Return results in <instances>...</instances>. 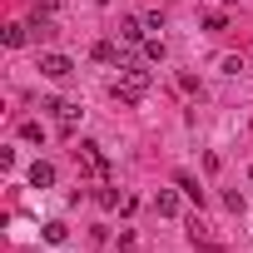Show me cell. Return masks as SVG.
Here are the masks:
<instances>
[{
  "mask_svg": "<svg viewBox=\"0 0 253 253\" xmlns=\"http://www.w3.org/2000/svg\"><path fill=\"white\" fill-rule=\"evenodd\" d=\"M75 159H80V169H84L89 179H109V154H104L99 144H89V139H84V144L75 149Z\"/></svg>",
  "mask_w": 253,
  "mask_h": 253,
  "instance_id": "1",
  "label": "cell"
},
{
  "mask_svg": "<svg viewBox=\"0 0 253 253\" xmlns=\"http://www.w3.org/2000/svg\"><path fill=\"white\" fill-rule=\"evenodd\" d=\"M40 109H45V114H50V119H55V124H60V129H65V134H70V129H75V124H80V114H84V109H80V104H75V99H60V94H55V99H45V104H40Z\"/></svg>",
  "mask_w": 253,
  "mask_h": 253,
  "instance_id": "2",
  "label": "cell"
},
{
  "mask_svg": "<svg viewBox=\"0 0 253 253\" xmlns=\"http://www.w3.org/2000/svg\"><path fill=\"white\" fill-rule=\"evenodd\" d=\"M99 65H114V70H129L134 65V55L124 50V45H114V40H94V50H89Z\"/></svg>",
  "mask_w": 253,
  "mask_h": 253,
  "instance_id": "3",
  "label": "cell"
},
{
  "mask_svg": "<svg viewBox=\"0 0 253 253\" xmlns=\"http://www.w3.org/2000/svg\"><path fill=\"white\" fill-rule=\"evenodd\" d=\"M119 84H124V89H134V94H139V99H144V89H149V84H154V75H149V70H144V65H139V60H134V65H129V70H119Z\"/></svg>",
  "mask_w": 253,
  "mask_h": 253,
  "instance_id": "4",
  "label": "cell"
},
{
  "mask_svg": "<svg viewBox=\"0 0 253 253\" xmlns=\"http://www.w3.org/2000/svg\"><path fill=\"white\" fill-rule=\"evenodd\" d=\"M40 75H45V80H70L75 65H70V55H55V50H50V55H40Z\"/></svg>",
  "mask_w": 253,
  "mask_h": 253,
  "instance_id": "5",
  "label": "cell"
},
{
  "mask_svg": "<svg viewBox=\"0 0 253 253\" xmlns=\"http://www.w3.org/2000/svg\"><path fill=\"white\" fill-rule=\"evenodd\" d=\"M189 243H194V248H199V253H223V243H218V238H209V228H204V223H199V218H194V223H189Z\"/></svg>",
  "mask_w": 253,
  "mask_h": 253,
  "instance_id": "6",
  "label": "cell"
},
{
  "mask_svg": "<svg viewBox=\"0 0 253 253\" xmlns=\"http://www.w3.org/2000/svg\"><path fill=\"white\" fill-rule=\"evenodd\" d=\"M30 189H55V164L50 159H35L30 164Z\"/></svg>",
  "mask_w": 253,
  "mask_h": 253,
  "instance_id": "7",
  "label": "cell"
},
{
  "mask_svg": "<svg viewBox=\"0 0 253 253\" xmlns=\"http://www.w3.org/2000/svg\"><path fill=\"white\" fill-rule=\"evenodd\" d=\"M144 30H149V25L134 20V15H124V20H119V40H124V45H144Z\"/></svg>",
  "mask_w": 253,
  "mask_h": 253,
  "instance_id": "8",
  "label": "cell"
},
{
  "mask_svg": "<svg viewBox=\"0 0 253 253\" xmlns=\"http://www.w3.org/2000/svg\"><path fill=\"white\" fill-rule=\"evenodd\" d=\"M154 213H159V218H174V213H179V194H174V189H159V194H154Z\"/></svg>",
  "mask_w": 253,
  "mask_h": 253,
  "instance_id": "9",
  "label": "cell"
},
{
  "mask_svg": "<svg viewBox=\"0 0 253 253\" xmlns=\"http://www.w3.org/2000/svg\"><path fill=\"white\" fill-rule=\"evenodd\" d=\"M174 184L184 189V199H194V204L204 209V189H199V179H194V174H184V169H179V174H174Z\"/></svg>",
  "mask_w": 253,
  "mask_h": 253,
  "instance_id": "10",
  "label": "cell"
},
{
  "mask_svg": "<svg viewBox=\"0 0 253 253\" xmlns=\"http://www.w3.org/2000/svg\"><path fill=\"white\" fill-rule=\"evenodd\" d=\"M25 40H30V25H5V45L10 50H20Z\"/></svg>",
  "mask_w": 253,
  "mask_h": 253,
  "instance_id": "11",
  "label": "cell"
},
{
  "mask_svg": "<svg viewBox=\"0 0 253 253\" xmlns=\"http://www.w3.org/2000/svg\"><path fill=\"white\" fill-rule=\"evenodd\" d=\"M20 139H25V144H45V129L30 119V124H20Z\"/></svg>",
  "mask_w": 253,
  "mask_h": 253,
  "instance_id": "12",
  "label": "cell"
},
{
  "mask_svg": "<svg viewBox=\"0 0 253 253\" xmlns=\"http://www.w3.org/2000/svg\"><path fill=\"white\" fill-rule=\"evenodd\" d=\"M30 30H35V40H50V35H55V20H50V15H35Z\"/></svg>",
  "mask_w": 253,
  "mask_h": 253,
  "instance_id": "13",
  "label": "cell"
},
{
  "mask_svg": "<svg viewBox=\"0 0 253 253\" xmlns=\"http://www.w3.org/2000/svg\"><path fill=\"white\" fill-rule=\"evenodd\" d=\"M164 55H169V50H164V40H144V60H154V65H164Z\"/></svg>",
  "mask_w": 253,
  "mask_h": 253,
  "instance_id": "14",
  "label": "cell"
},
{
  "mask_svg": "<svg viewBox=\"0 0 253 253\" xmlns=\"http://www.w3.org/2000/svg\"><path fill=\"white\" fill-rule=\"evenodd\" d=\"M65 238H70V228H65L60 218H55V223H45V243H65Z\"/></svg>",
  "mask_w": 253,
  "mask_h": 253,
  "instance_id": "15",
  "label": "cell"
},
{
  "mask_svg": "<svg viewBox=\"0 0 253 253\" xmlns=\"http://www.w3.org/2000/svg\"><path fill=\"white\" fill-rule=\"evenodd\" d=\"M243 204H248V199H243L238 189H228V194H223V209H228V213H243Z\"/></svg>",
  "mask_w": 253,
  "mask_h": 253,
  "instance_id": "16",
  "label": "cell"
},
{
  "mask_svg": "<svg viewBox=\"0 0 253 253\" xmlns=\"http://www.w3.org/2000/svg\"><path fill=\"white\" fill-rule=\"evenodd\" d=\"M218 70H223V75H238V70H243V60H238V55H223V65H218Z\"/></svg>",
  "mask_w": 253,
  "mask_h": 253,
  "instance_id": "17",
  "label": "cell"
},
{
  "mask_svg": "<svg viewBox=\"0 0 253 253\" xmlns=\"http://www.w3.org/2000/svg\"><path fill=\"white\" fill-rule=\"evenodd\" d=\"M60 10V0H35V15H55Z\"/></svg>",
  "mask_w": 253,
  "mask_h": 253,
  "instance_id": "18",
  "label": "cell"
}]
</instances>
